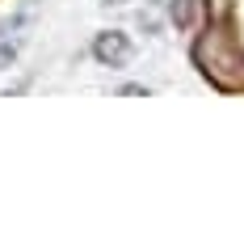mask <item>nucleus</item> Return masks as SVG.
Segmentation results:
<instances>
[{"label": "nucleus", "mask_w": 244, "mask_h": 249, "mask_svg": "<svg viewBox=\"0 0 244 249\" xmlns=\"http://www.w3.org/2000/svg\"><path fill=\"white\" fill-rule=\"evenodd\" d=\"M93 59L105 68H122L130 59V38L122 30H101L97 38H93Z\"/></svg>", "instance_id": "1"}, {"label": "nucleus", "mask_w": 244, "mask_h": 249, "mask_svg": "<svg viewBox=\"0 0 244 249\" xmlns=\"http://www.w3.org/2000/svg\"><path fill=\"white\" fill-rule=\"evenodd\" d=\"M173 21H177L181 30L194 21V0H173Z\"/></svg>", "instance_id": "2"}, {"label": "nucleus", "mask_w": 244, "mask_h": 249, "mask_svg": "<svg viewBox=\"0 0 244 249\" xmlns=\"http://www.w3.org/2000/svg\"><path fill=\"white\" fill-rule=\"evenodd\" d=\"M17 59V42H9V38H0V72H4V68L13 64Z\"/></svg>", "instance_id": "3"}, {"label": "nucleus", "mask_w": 244, "mask_h": 249, "mask_svg": "<svg viewBox=\"0 0 244 249\" xmlns=\"http://www.w3.org/2000/svg\"><path fill=\"white\" fill-rule=\"evenodd\" d=\"M105 4H122V0H105Z\"/></svg>", "instance_id": "4"}]
</instances>
